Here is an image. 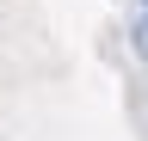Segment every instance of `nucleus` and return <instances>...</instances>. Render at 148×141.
<instances>
[{
  "instance_id": "f257e3e1",
  "label": "nucleus",
  "mask_w": 148,
  "mask_h": 141,
  "mask_svg": "<svg viewBox=\"0 0 148 141\" xmlns=\"http://www.w3.org/2000/svg\"><path fill=\"white\" fill-rule=\"evenodd\" d=\"M130 37H136V55H148V12H142L136 25H130Z\"/></svg>"
},
{
  "instance_id": "f03ea898",
  "label": "nucleus",
  "mask_w": 148,
  "mask_h": 141,
  "mask_svg": "<svg viewBox=\"0 0 148 141\" xmlns=\"http://www.w3.org/2000/svg\"><path fill=\"white\" fill-rule=\"evenodd\" d=\"M142 6H148V0H142Z\"/></svg>"
}]
</instances>
